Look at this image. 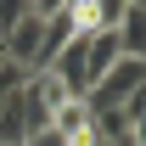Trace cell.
I'll return each instance as SVG.
<instances>
[{
	"mask_svg": "<svg viewBox=\"0 0 146 146\" xmlns=\"http://www.w3.org/2000/svg\"><path fill=\"white\" fill-rule=\"evenodd\" d=\"M23 135H28L23 129V107H17V96H11L0 107V146H23Z\"/></svg>",
	"mask_w": 146,
	"mask_h": 146,
	"instance_id": "7a4b0ae2",
	"label": "cell"
},
{
	"mask_svg": "<svg viewBox=\"0 0 146 146\" xmlns=\"http://www.w3.org/2000/svg\"><path fill=\"white\" fill-rule=\"evenodd\" d=\"M28 11L34 17H56V11H68V0H28Z\"/></svg>",
	"mask_w": 146,
	"mask_h": 146,
	"instance_id": "8992f818",
	"label": "cell"
},
{
	"mask_svg": "<svg viewBox=\"0 0 146 146\" xmlns=\"http://www.w3.org/2000/svg\"><path fill=\"white\" fill-rule=\"evenodd\" d=\"M23 146H73V141H62L56 129H34V135H23Z\"/></svg>",
	"mask_w": 146,
	"mask_h": 146,
	"instance_id": "5b68a950",
	"label": "cell"
},
{
	"mask_svg": "<svg viewBox=\"0 0 146 146\" xmlns=\"http://www.w3.org/2000/svg\"><path fill=\"white\" fill-rule=\"evenodd\" d=\"M23 17H28V0H0V34H6V28H17Z\"/></svg>",
	"mask_w": 146,
	"mask_h": 146,
	"instance_id": "3957f363",
	"label": "cell"
},
{
	"mask_svg": "<svg viewBox=\"0 0 146 146\" xmlns=\"http://www.w3.org/2000/svg\"><path fill=\"white\" fill-rule=\"evenodd\" d=\"M118 51L124 56H135V62H146V6H129L124 17H118Z\"/></svg>",
	"mask_w": 146,
	"mask_h": 146,
	"instance_id": "6da1fadb",
	"label": "cell"
},
{
	"mask_svg": "<svg viewBox=\"0 0 146 146\" xmlns=\"http://www.w3.org/2000/svg\"><path fill=\"white\" fill-rule=\"evenodd\" d=\"M0 62H6V51H0Z\"/></svg>",
	"mask_w": 146,
	"mask_h": 146,
	"instance_id": "52a82bcc",
	"label": "cell"
},
{
	"mask_svg": "<svg viewBox=\"0 0 146 146\" xmlns=\"http://www.w3.org/2000/svg\"><path fill=\"white\" fill-rule=\"evenodd\" d=\"M124 118H129V124H146V79L135 84V96L124 101Z\"/></svg>",
	"mask_w": 146,
	"mask_h": 146,
	"instance_id": "277c9868",
	"label": "cell"
}]
</instances>
